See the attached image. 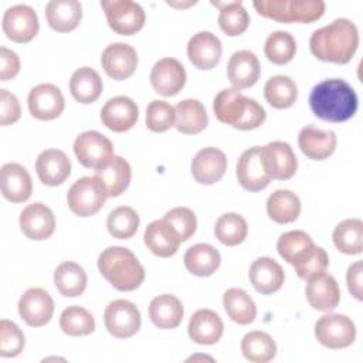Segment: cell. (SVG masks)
Wrapping results in <instances>:
<instances>
[{"mask_svg": "<svg viewBox=\"0 0 363 363\" xmlns=\"http://www.w3.org/2000/svg\"><path fill=\"white\" fill-rule=\"evenodd\" d=\"M359 45V31L347 18H336L318 28L309 38L311 52L320 61L347 64Z\"/></svg>", "mask_w": 363, "mask_h": 363, "instance_id": "1", "label": "cell"}, {"mask_svg": "<svg viewBox=\"0 0 363 363\" xmlns=\"http://www.w3.org/2000/svg\"><path fill=\"white\" fill-rule=\"evenodd\" d=\"M313 115L326 122H345L357 111V95L345 79L330 78L316 84L309 95Z\"/></svg>", "mask_w": 363, "mask_h": 363, "instance_id": "2", "label": "cell"}, {"mask_svg": "<svg viewBox=\"0 0 363 363\" xmlns=\"http://www.w3.org/2000/svg\"><path fill=\"white\" fill-rule=\"evenodd\" d=\"M213 109L220 122L240 130L259 128L267 119L265 109L255 99L234 88L221 89L213 101Z\"/></svg>", "mask_w": 363, "mask_h": 363, "instance_id": "3", "label": "cell"}, {"mask_svg": "<svg viewBox=\"0 0 363 363\" xmlns=\"http://www.w3.org/2000/svg\"><path fill=\"white\" fill-rule=\"evenodd\" d=\"M101 275L118 291H133L145 279V268L125 247H108L98 257Z\"/></svg>", "mask_w": 363, "mask_h": 363, "instance_id": "4", "label": "cell"}, {"mask_svg": "<svg viewBox=\"0 0 363 363\" xmlns=\"http://www.w3.org/2000/svg\"><path fill=\"white\" fill-rule=\"evenodd\" d=\"M254 7L262 17L279 23H313L325 14L322 0H255Z\"/></svg>", "mask_w": 363, "mask_h": 363, "instance_id": "5", "label": "cell"}, {"mask_svg": "<svg viewBox=\"0 0 363 363\" xmlns=\"http://www.w3.org/2000/svg\"><path fill=\"white\" fill-rule=\"evenodd\" d=\"M106 191L96 176H85L78 179L67 193L69 210L79 217L96 214L105 204Z\"/></svg>", "mask_w": 363, "mask_h": 363, "instance_id": "6", "label": "cell"}, {"mask_svg": "<svg viewBox=\"0 0 363 363\" xmlns=\"http://www.w3.org/2000/svg\"><path fill=\"white\" fill-rule=\"evenodd\" d=\"M315 337L328 349H345L354 342L356 326L346 315L328 313L316 320Z\"/></svg>", "mask_w": 363, "mask_h": 363, "instance_id": "7", "label": "cell"}, {"mask_svg": "<svg viewBox=\"0 0 363 363\" xmlns=\"http://www.w3.org/2000/svg\"><path fill=\"white\" fill-rule=\"evenodd\" d=\"M109 27L121 35L136 34L145 26L146 14L139 3L130 0H102Z\"/></svg>", "mask_w": 363, "mask_h": 363, "instance_id": "8", "label": "cell"}, {"mask_svg": "<svg viewBox=\"0 0 363 363\" xmlns=\"http://www.w3.org/2000/svg\"><path fill=\"white\" fill-rule=\"evenodd\" d=\"M104 322L106 330L112 336L126 339L139 332L142 319L135 303L128 299H116L106 306L104 312Z\"/></svg>", "mask_w": 363, "mask_h": 363, "instance_id": "9", "label": "cell"}, {"mask_svg": "<svg viewBox=\"0 0 363 363\" xmlns=\"http://www.w3.org/2000/svg\"><path fill=\"white\" fill-rule=\"evenodd\" d=\"M74 153L84 167L96 170L113 156V146L105 135L96 130H86L77 136Z\"/></svg>", "mask_w": 363, "mask_h": 363, "instance_id": "10", "label": "cell"}, {"mask_svg": "<svg viewBox=\"0 0 363 363\" xmlns=\"http://www.w3.org/2000/svg\"><path fill=\"white\" fill-rule=\"evenodd\" d=\"M1 27L7 38L24 44L37 35L38 17L33 7L27 4H16L4 11Z\"/></svg>", "mask_w": 363, "mask_h": 363, "instance_id": "11", "label": "cell"}, {"mask_svg": "<svg viewBox=\"0 0 363 363\" xmlns=\"http://www.w3.org/2000/svg\"><path fill=\"white\" fill-rule=\"evenodd\" d=\"M54 313V301L43 288H30L18 299V315L31 328L47 325Z\"/></svg>", "mask_w": 363, "mask_h": 363, "instance_id": "12", "label": "cell"}, {"mask_svg": "<svg viewBox=\"0 0 363 363\" xmlns=\"http://www.w3.org/2000/svg\"><path fill=\"white\" fill-rule=\"evenodd\" d=\"M237 179L248 191H261L269 184L272 179L264 166L261 146H252L242 152L237 162Z\"/></svg>", "mask_w": 363, "mask_h": 363, "instance_id": "13", "label": "cell"}, {"mask_svg": "<svg viewBox=\"0 0 363 363\" xmlns=\"http://www.w3.org/2000/svg\"><path fill=\"white\" fill-rule=\"evenodd\" d=\"M186 69L176 58H162L155 62L150 71V84L159 95L173 96L182 91L186 84Z\"/></svg>", "mask_w": 363, "mask_h": 363, "instance_id": "14", "label": "cell"}, {"mask_svg": "<svg viewBox=\"0 0 363 363\" xmlns=\"http://www.w3.org/2000/svg\"><path fill=\"white\" fill-rule=\"evenodd\" d=\"M139 118L136 102L125 95H118L105 102L101 109V121L109 130L122 133L132 129Z\"/></svg>", "mask_w": 363, "mask_h": 363, "instance_id": "15", "label": "cell"}, {"mask_svg": "<svg viewBox=\"0 0 363 363\" xmlns=\"http://www.w3.org/2000/svg\"><path fill=\"white\" fill-rule=\"evenodd\" d=\"M264 166L271 176L277 180L291 179L298 169V159L289 143L275 140L261 147Z\"/></svg>", "mask_w": 363, "mask_h": 363, "instance_id": "16", "label": "cell"}, {"mask_svg": "<svg viewBox=\"0 0 363 363\" xmlns=\"http://www.w3.org/2000/svg\"><path fill=\"white\" fill-rule=\"evenodd\" d=\"M101 64L108 77L122 81L133 75L138 65V54L126 43H113L102 51Z\"/></svg>", "mask_w": 363, "mask_h": 363, "instance_id": "17", "label": "cell"}, {"mask_svg": "<svg viewBox=\"0 0 363 363\" xmlns=\"http://www.w3.org/2000/svg\"><path fill=\"white\" fill-rule=\"evenodd\" d=\"M30 113L40 121H51L58 118L64 111V96L54 84H38L27 98Z\"/></svg>", "mask_w": 363, "mask_h": 363, "instance_id": "18", "label": "cell"}, {"mask_svg": "<svg viewBox=\"0 0 363 363\" xmlns=\"http://www.w3.org/2000/svg\"><path fill=\"white\" fill-rule=\"evenodd\" d=\"M20 228L23 234L35 241L50 238L55 230V217L48 206L44 203L28 204L20 213Z\"/></svg>", "mask_w": 363, "mask_h": 363, "instance_id": "19", "label": "cell"}, {"mask_svg": "<svg viewBox=\"0 0 363 363\" xmlns=\"http://www.w3.org/2000/svg\"><path fill=\"white\" fill-rule=\"evenodd\" d=\"M305 294L309 305L320 312L333 311L340 301L337 281L328 272H320L308 279Z\"/></svg>", "mask_w": 363, "mask_h": 363, "instance_id": "20", "label": "cell"}, {"mask_svg": "<svg viewBox=\"0 0 363 363\" xmlns=\"http://www.w3.org/2000/svg\"><path fill=\"white\" fill-rule=\"evenodd\" d=\"M220 38L210 31H199L187 43V57L199 69L214 68L221 58Z\"/></svg>", "mask_w": 363, "mask_h": 363, "instance_id": "21", "label": "cell"}, {"mask_svg": "<svg viewBox=\"0 0 363 363\" xmlns=\"http://www.w3.org/2000/svg\"><path fill=\"white\" fill-rule=\"evenodd\" d=\"M278 254L291 264L295 271L301 268L315 254L316 245L309 234L302 230L284 233L277 242Z\"/></svg>", "mask_w": 363, "mask_h": 363, "instance_id": "22", "label": "cell"}, {"mask_svg": "<svg viewBox=\"0 0 363 363\" xmlns=\"http://www.w3.org/2000/svg\"><path fill=\"white\" fill-rule=\"evenodd\" d=\"M227 169V157L223 150L208 146L196 153L191 160V174L200 184H214Z\"/></svg>", "mask_w": 363, "mask_h": 363, "instance_id": "23", "label": "cell"}, {"mask_svg": "<svg viewBox=\"0 0 363 363\" xmlns=\"http://www.w3.org/2000/svg\"><path fill=\"white\" fill-rule=\"evenodd\" d=\"M261 67L257 55L250 50L235 51L228 61L227 75L234 89L252 86L259 78Z\"/></svg>", "mask_w": 363, "mask_h": 363, "instance_id": "24", "label": "cell"}, {"mask_svg": "<svg viewBox=\"0 0 363 363\" xmlns=\"http://www.w3.org/2000/svg\"><path fill=\"white\" fill-rule=\"evenodd\" d=\"M35 170L41 183L47 186L62 184L71 173V162L60 149L43 150L35 160Z\"/></svg>", "mask_w": 363, "mask_h": 363, "instance_id": "25", "label": "cell"}, {"mask_svg": "<svg viewBox=\"0 0 363 363\" xmlns=\"http://www.w3.org/2000/svg\"><path fill=\"white\" fill-rule=\"evenodd\" d=\"M1 193L11 203H23L30 199L33 182L30 173L18 163H6L0 173Z\"/></svg>", "mask_w": 363, "mask_h": 363, "instance_id": "26", "label": "cell"}, {"mask_svg": "<svg viewBox=\"0 0 363 363\" xmlns=\"http://www.w3.org/2000/svg\"><path fill=\"white\" fill-rule=\"evenodd\" d=\"M143 241L150 252L160 258L174 255L182 242L179 234L166 220L152 221L145 230Z\"/></svg>", "mask_w": 363, "mask_h": 363, "instance_id": "27", "label": "cell"}, {"mask_svg": "<svg viewBox=\"0 0 363 363\" xmlns=\"http://www.w3.org/2000/svg\"><path fill=\"white\" fill-rule=\"evenodd\" d=\"M248 277L257 292L269 295L281 289L285 279V272L275 259L261 257L251 264Z\"/></svg>", "mask_w": 363, "mask_h": 363, "instance_id": "28", "label": "cell"}, {"mask_svg": "<svg viewBox=\"0 0 363 363\" xmlns=\"http://www.w3.org/2000/svg\"><path fill=\"white\" fill-rule=\"evenodd\" d=\"M298 145L306 157L312 160H325L336 149V135L333 130H322L308 125L301 129Z\"/></svg>", "mask_w": 363, "mask_h": 363, "instance_id": "29", "label": "cell"}, {"mask_svg": "<svg viewBox=\"0 0 363 363\" xmlns=\"http://www.w3.org/2000/svg\"><path fill=\"white\" fill-rule=\"evenodd\" d=\"M187 332L189 337L197 345H214L221 339L224 325L214 311L199 309L190 318Z\"/></svg>", "mask_w": 363, "mask_h": 363, "instance_id": "30", "label": "cell"}, {"mask_svg": "<svg viewBox=\"0 0 363 363\" xmlns=\"http://www.w3.org/2000/svg\"><path fill=\"white\" fill-rule=\"evenodd\" d=\"M95 176L101 180L106 196L116 197L128 189L132 170L122 156H112L105 164L95 170Z\"/></svg>", "mask_w": 363, "mask_h": 363, "instance_id": "31", "label": "cell"}, {"mask_svg": "<svg viewBox=\"0 0 363 363\" xmlns=\"http://www.w3.org/2000/svg\"><path fill=\"white\" fill-rule=\"evenodd\" d=\"M45 18L54 31H72L82 18V6L77 0H51L45 6Z\"/></svg>", "mask_w": 363, "mask_h": 363, "instance_id": "32", "label": "cell"}, {"mask_svg": "<svg viewBox=\"0 0 363 363\" xmlns=\"http://www.w3.org/2000/svg\"><path fill=\"white\" fill-rule=\"evenodd\" d=\"M208 125L204 105L199 99H183L174 106V126L184 135H196Z\"/></svg>", "mask_w": 363, "mask_h": 363, "instance_id": "33", "label": "cell"}, {"mask_svg": "<svg viewBox=\"0 0 363 363\" xmlns=\"http://www.w3.org/2000/svg\"><path fill=\"white\" fill-rule=\"evenodd\" d=\"M184 309L182 301L170 294H163L152 299L149 318L159 329H174L183 320Z\"/></svg>", "mask_w": 363, "mask_h": 363, "instance_id": "34", "label": "cell"}, {"mask_svg": "<svg viewBox=\"0 0 363 363\" xmlns=\"http://www.w3.org/2000/svg\"><path fill=\"white\" fill-rule=\"evenodd\" d=\"M221 257L210 244H194L184 254L186 269L196 277H210L220 267Z\"/></svg>", "mask_w": 363, "mask_h": 363, "instance_id": "35", "label": "cell"}, {"mask_svg": "<svg viewBox=\"0 0 363 363\" xmlns=\"http://www.w3.org/2000/svg\"><path fill=\"white\" fill-rule=\"evenodd\" d=\"M102 79L91 67H81L71 75L69 91L79 104H92L102 94Z\"/></svg>", "mask_w": 363, "mask_h": 363, "instance_id": "36", "label": "cell"}, {"mask_svg": "<svg viewBox=\"0 0 363 363\" xmlns=\"http://www.w3.org/2000/svg\"><path fill=\"white\" fill-rule=\"evenodd\" d=\"M267 213L278 224L292 223L301 213V200L294 191L278 189L267 200Z\"/></svg>", "mask_w": 363, "mask_h": 363, "instance_id": "37", "label": "cell"}, {"mask_svg": "<svg viewBox=\"0 0 363 363\" xmlns=\"http://www.w3.org/2000/svg\"><path fill=\"white\" fill-rule=\"evenodd\" d=\"M54 284L61 295L67 298L79 296L86 288V272L79 264L64 261L54 271Z\"/></svg>", "mask_w": 363, "mask_h": 363, "instance_id": "38", "label": "cell"}, {"mask_svg": "<svg viewBox=\"0 0 363 363\" xmlns=\"http://www.w3.org/2000/svg\"><path fill=\"white\" fill-rule=\"evenodd\" d=\"M223 306L230 316L238 325H248L254 322L257 316V306L252 298L240 288H230L223 295Z\"/></svg>", "mask_w": 363, "mask_h": 363, "instance_id": "39", "label": "cell"}, {"mask_svg": "<svg viewBox=\"0 0 363 363\" xmlns=\"http://www.w3.org/2000/svg\"><path fill=\"white\" fill-rule=\"evenodd\" d=\"M242 356L252 363L271 362L277 354L275 340L265 332L252 330L244 335L241 340Z\"/></svg>", "mask_w": 363, "mask_h": 363, "instance_id": "40", "label": "cell"}, {"mask_svg": "<svg viewBox=\"0 0 363 363\" xmlns=\"http://www.w3.org/2000/svg\"><path fill=\"white\" fill-rule=\"evenodd\" d=\"M335 247L346 255H357L363 251V223L360 218L340 221L333 231Z\"/></svg>", "mask_w": 363, "mask_h": 363, "instance_id": "41", "label": "cell"}, {"mask_svg": "<svg viewBox=\"0 0 363 363\" xmlns=\"http://www.w3.org/2000/svg\"><path fill=\"white\" fill-rule=\"evenodd\" d=\"M264 96L272 108L286 109L295 104L298 98V86L291 77L274 75L264 86Z\"/></svg>", "mask_w": 363, "mask_h": 363, "instance_id": "42", "label": "cell"}, {"mask_svg": "<svg viewBox=\"0 0 363 363\" xmlns=\"http://www.w3.org/2000/svg\"><path fill=\"white\" fill-rule=\"evenodd\" d=\"M220 7L218 26L230 37L242 34L250 26V16L244 9L241 1H228V3H214Z\"/></svg>", "mask_w": 363, "mask_h": 363, "instance_id": "43", "label": "cell"}, {"mask_svg": "<svg viewBox=\"0 0 363 363\" xmlns=\"http://www.w3.org/2000/svg\"><path fill=\"white\" fill-rule=\"evenodd\" d=\"M214 234L221 244L234 247L247 238L248 225L242 216L237 213H225L216 221Z\"/></svg>", "mask_w": 363, "mask_h": 363, "instance_id": "44", "label": "cell"}, {"mask_svg": "<svg viewBox=\"0 0 363 363\" xmlns=\"http://www.w3.org/2000/svg\"><path fill=\"white\" fill-rule=\"evenodd\" d=\"M60 328L65 335L85 336L95 330V319L85 308L72 305L62 311L60 316Z\"/></svg>", "mask_w": 363, "mask_h": 363, "instance_id": "45", "label": "cell"}, {"mask_svg": "<svg viewBox=\"0 0 363 363\" xmlns=\"http://www.w3.org/2000/svg\"><path fill=\"white\" fill-rule=\"evenodd\" d=\"M108 231L118 240H128L133 237L139 227V216L135 208L121 206L113 208L106 220Z\"/></svg>", "mask_w": 363, "mask_h": 363, "instance_id": "46", "label": "cell"}, {"mask_svg": "<svg viewBox=\"0 0 363 363\" xmlns=\"http://www.w3.org/2000/svg\"><path fill=\"white\" fill-rule=\"evenodd\" d=\"M265 57L277 65L288 64L296 52V41L286 31H274L268 35L264 45Z\"/></svg>", "mask_w": 363, "mask_h": 363, "instance_id": "47", "label": "cell"}, {"mask_svg": "<svg viewBox=\"0 0 363 363\" xmlns=\"http://www.w3.org/2000/svg\"><path fill=\"white\" fill-rule=\"evenodd\" d=\"M146 126L152 132H164L174 126V108L160 99L149 102L146 108Z\"/></svg>", "mask_w": 363, "mask_h": 363, "instance_id": "48", "label": "cell"}, {"mask_svg": "<svg viewBox=\"0 0 363 363\" xmlns=\"http://www.w3.org/2000/svg\"><path fill=\"white\" fill-rule=\"evenodd\" d=\"M24 335L20 328L7 319L0 320V356L16 357L24 349Z\"/></svg>", "mask_w": 363, "mask_h": 363, "instance_id": "49", "label": "cell"}, {"mask_svg": "<svg viewBox=\"0 0 363 363\" xmlns=\"http://www.w3.org/2000/svg\"><path fill=\"white\" fill-rule=\"evenodd\" d=\"M163 220H166L174 228L182 242L187 241L196 233L197 228L196 214L193 213V210L187 207H174L169 210L164 214Z\"/></svg>", "mask_w": 363, "mask_h": 363, "instance_id": "50", "label": "cell"}, {"mask_svg": "<svg viewBox=\"0 0 363 363\" xmlns=\"http://www.w3.org/2000/svg\"><path fill=\"white\" fill-rule=\"evenodd\" d=\"M21 108L14 94L7 89H0V125H13L20 119Z\"/></svg>", "mask_w": 363, "mask_h": 363, "instance_id": "51", "label": "cell"}, {"mask_svg": "<svg viewBox=\"0 0 363 363\" xmlns=\"http://www.w3.org/2000/svg\"><path fill=\"white\" fill-rule=\"evenodd\" d=\"M328 265H329V257H328L326 251L322 247H316L312 258L309 261H306L301 268H298L296 274L301 279L308 281L312 277H315L320 272H325Z\"/></svg>", "mask_w": 363, "mask_h": 363, "instance_id": "52", "label": "cell"}, {"mask_svg": "<svg viewBox=\"0 0 363 363\" xmlns=\"http://www.w3.org/2000/svg\"><path fill=\"white\" fill-rule=\"evenodd\" d=\"M20 71V58L18 55L6 48L0 47V79L9 81L14 78Z\"/></svg>", "mask_w": 363, "mask_h": 363, "instance_id": "53", "label": "cell"}, {"mask_svg": "<svg viewBox=\"0 0 363 363\" xmlns=\"http://www.w3.org/2000/svg\"><path fill=\"white\" fill-rule=\"evenodd\" d=\"M362 274H363V264H362V261L353 262L347 268V274H346L347 289L353 295V298H356L357 301L363 299V296H362Z\"/></svg>", "mask_w": 363, "mask_h": 363, "instance_id": "54", "label": "cell"}]
</instances>
